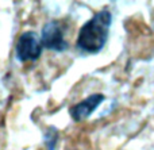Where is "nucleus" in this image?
<instances>
[{
  "instance_id": "nucleus-2",
  "label": "nucleus",
  "mask_w": 154,
  "mask_h": 150,
  "mask_svg": "<svg viewBox=\"0 0 154 150\" xmlns=\"http://www.w3.org/2000/svg\"><path fill=\"white\" fill-rule=\"evenodd\" d=\"M41 42L45 49L54 51H64L68 49L65 39V24L61 20H51L45 24L41 34Z\"/></svg>"
},
{
  "instance_id": "nucleus-3",
  "label": "nucleus",
  "mask_w": 154,
  "mask_h": 150,
  "mask_svg": "<svg viewBox=\"0 0 154 150\" xmlns=\"http://www.w3.org/2000/svg\"><path fill=\"white\" fill-rule=\"evenodd\" d=\"M42 42L41 38L38 37L35 32L26 31L19 37L18 42H16L15 53L19 61L27 62V61H35L39 58L41 53H42Z\"/></svg>"
},
{
  "instance_id": "nucleus-4",
  "label": "nucleus",
  "mask_w": 154,
  "mask_h": 150,
  "mask_svg": "<svg viewBox=\"0 0 154 150\" xmlns=\"http://www.w3.org/2000/svg\"><path fill=\"white\" fill-rule=\"evenodd\" d=\"M104 100V95L101 93H93L89 97L84 99L82 102H80L79 104H75L73 107H70L69 114L72 116L73 121L81 122L84 119L89 118L91 114L101 104V102Z\"/></svg>"
},
{
  "instance_id": "nucleus-5",
  "label": "nucleus",
  "mask_w": 154,
  "mask_h": 150,
  "mask_svg": "<svg viewBox=\"0 0 154 150\" xmlns=\"http://www.w3.org/2000/svg\"><path fill=\"white\" fill-rule=\"evenodd\" d=\"M70 150H73V149H70Z\"/></svg>"
},
{
  "instance_id": "nucleus-1",
  "label": "nucleus",
  "mask_w": 154,
  "mask_h": 150,
  "mask_svg": "<svg viewBox=\"0 0 154 150\" xmlns=\"http://www.w3.org/2000/svg\"><path fill=\"white\" fill-rule=\"evenodd\" d=\"M112 16L107 8L97 12L80 29L77 35V47L87 53H97L108 39Z\"/></svg>"
}]
</instances>
